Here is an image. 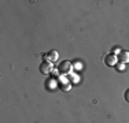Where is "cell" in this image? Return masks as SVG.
Listing matches in <instances>:
<instances>
[{
  "instance_id": "6da1fadb",
  "label": "cell",
  "mask_w": 129,
  "mask_h": 123,
  "mask_svg": "<svg viewBox=\"0 0 129 123\" xmlns=\"http://www.w3.org/2000/svg\"><path fill=\"white\" fill-rule=\"evenodd\" d=\"M58 70H59V73H60V74H69V73H72V70H73V64H72V62H69V60H63L62 63L59 64Z\"/></svg>"
},
{
  "instance_id": "7a4b0ae2",
  "label": "cell",
  "mask_w": 129,
  "mask_h": 123,
  "mask_svg": "<svg viewBox=\"0 0 129 123\" xmlns=\"http://www.w3.org/2000/svg\"><path fill=\"white\" fill-rule=\"evenodd\" d=\"M52 69H54V67H52V63L51 62H43L41 64H40V73L41 74H50L51 71H52Z\"/></svg>"
},
{
  "instance_id": "3957f363",
  "label": "cell",
  "mask_w": 129,
  "mask_h": 123,
  "mask_svg": "<svg viewBox=\"0 0 129 123\" xmlns=\"http://www.w3.org/2000/svg\"><path fill=\"white\" fill-rule=\"evenodd\" d=\"M104 63H106L107 66H110V67L115 66V64L118 63V56H117V55H113V53H109L106 57H104Z\"/></svg>"
},
{
  "instance_id": "277c9868",
  "label": "cell",
  "mask_w": 129,
  "mask_h": 123,
  "mask_svg": "<svg viewBox=\"0 0 129 123\" xmlns=\"http://www.w3.org/2000/svg\"><path fill=\"white\" fill-rule=\"evenodd\" d=\"M58 57H59V53H58V51H55V49H52V51H50L48 53L44 55V59H47V62H51V63L56 62Z\"/></svg>"
},
{
  "instance_id": "5b68a950",
  "label": "cell",
  "mask_w": 129,
  "mask_h": 123,
  "mask_svg": "<svg viewBox=\"0 0 129 123\" xmlns=\"http://www.w3.org/2000/svg\"><path fill=\"white\" fill-rule=\"evenodd\" d=\"M118 62L119 63H128L129 62V51H121L118 53Z\"/></svg>"
},
{
  "instance_id": "8992f818",
  "label": "cell",
  "mask_w": 129,
  "mask_h": 123,
  "mask_svg": "<svg viewBox=\"0 0 129 123\" xmlns=\"http://www.w3.org/2000/svg\"><path fill=\"white\" fill-rule=\"evenodd\" d=\"M115 67H117V70H118V71H124V70H125V64L124 63H119V62L115 64Z\"/></svg>"
},
{
  "instance_id": "52a82bcc",
  "label": "cell",
  "mask_w": 129,
  "mask_h": 123,
  "mask_svg": "<svg viewBox=\"0 0 129 123\" xmlns=\"http://www.w3.org/2000/svg\"><path fill=\"white\" fill-rule=\"evenodd\" d=\"M119 52H121V49H119V47H114V48L111 49V53H113V55H117V56H118V53H119Z\"/></svg>"
},
{
  "instance_id": "ba28073f",
  "label": "cell",
  "mask_w": 129,
  "mask_h": 123,
  "mask_svg": "<svg viewBox=\"0 0 129 123\" xmlns=\"http://www.w3.org/2000/svg\"><path fill=\"white\" fill-rule=\"evenodd\" d=\"M124 97H125V100H126L128 103H129V89H128V90H125V94H124Z\"/></svg>"
}]
</instances>
